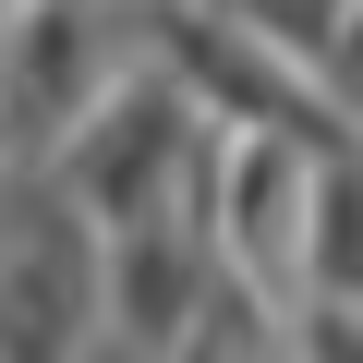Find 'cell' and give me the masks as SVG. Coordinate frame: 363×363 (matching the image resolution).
<instances>
[{"mask_svg": "<svg viewBox=\"0 0 363 363\" xmlns=\"http://www.w3.org/2000/svg\"><path fill=\"white\" fill-rule=\"evenodd\" d=\"M315 279L339 303H363V169H327L315 182Z\"/></svg>", "mask_w": 363, "mask_h": 363, "instance_id": "obj_1", "label": "cell"}, {"mask_svg": "<svg viewBox=\"0 0 363 363\" xmlns=\"http://www.w3.org/2000/svg\"><path fill=\"white\" fill-rule=\"evenodd\" d=\"M121 303H145L133 327H145V339H169V327H182V303H194V242H157V230H145V242L121 255Z\"/></svg>", "mask_w": 363, "mask_h": 363, "instance_id": "obj_2", "label": "cell"}, {"mask_svg": "<svg viewBox=\"0 0 363 363\" xmlns=\"http://www.w3.org/2000/svg\"><path fill=\"white\" fill-rule=\"evenodd\" d=\"M315 363H363V303H339V315H315Z\"/></svg>", "mask_w": 363, "mask_h": 363, "instance_id": "obj_3", "label": "cell"}]
</instances>
